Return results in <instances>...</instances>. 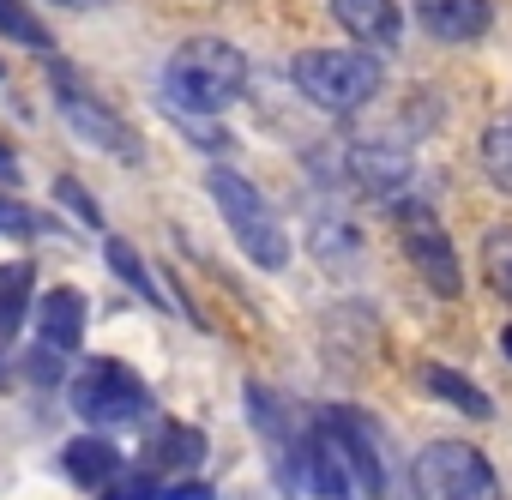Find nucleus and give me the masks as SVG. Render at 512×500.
<instances>
[{"label":"nucleus","mask_w":512,"mask_h":500,"mask_svg":"<svg viewBox=\"0 0 512 500\" xmlns=\"http://www.w3.org/2000/svg\"><path fill=\"white\" fill-rule=\"evenodd\" d=\"M500 350H506V356H512V326H506V332H500Z\"/></svg>","instance_id":"393cba45"},{"label":"nucleus","mask_w":512,"mask_h":500,"mask_svg":"<svg viewBox=\"0 0 512 500\" xmlns=\"http://www.w3.org/2000/svg\"><path fill=\"white\" fill-rule=\"evenodd\" d=\"M61 7H91V0H61Z\"/></svg>","instance_id":"a878e982"},{"label":"nucleus","mask_w":512,"mask_h":500,"mask_svg":"<svg viewBox=\"0 0 512 500\" xmlns=\"http://www.w3.org/2000/svg\"><path fill=\"white\" fill-rule=\"evenodd\" d=\"M199 458H205V440H199V434H193V428H169V434H163V446H157V458H151V464H157V470H193V464H199Z\"/></svg>","instance_id":"aec40b11"},{"label":"nucleus","mask_w":512,"mask_h":500,"mask_svg":"<svg viewBox=\"0 0 512 500\" xmlns=\"http://www.w3.org/2000/svg\"><path fill=\"white\" fill-rule=\"evenodd\" d=\"M332 19L362 43V49H398V37H404V13L392 7V0H332Z\"/></svg>","instance_id":"9b49d317"},{"label":"nucleus","mask_w":512,"mask_h":500,"mask_svg":"<svg viewBox=\"0 0 512 500\" xmlns=\"http://www.w3.org/2000/svg\"><path fill=\"white\" fill-rule=\"evenodd\" d=\"M55 193H61V199H67V205H73V211H79V217H85V223H91V229H103V211H97V205H91V193H85V187H79V181H61V187H55Z\"/></svg>","instance_id":"4be33fe9"},{"label":"nucleus","mask_w":512,"mask_h":500,"mask_svg":"<svg viewBox=\"0 0 512 500\" xmlns=\"http://www.w3.org/2000/svg\"><path fill=\"white\" fill-rule=\"evenodd\" d=\"M422 386H428L434 398H446V404H452L458 416H470V422H488V416H494L488 392H482V386H470L458 368H440V362H428V368H422Z\"/></svg>","instance_id":"2eb2a0df"},{"label":"nucleus","mask_w":512,"mask_h":500,"mask_svg":"<svg viewBox=\"0 0 512 500\" xmlns=\"http://www.w3.org/2000/svg\"><path fill=\"white\" fill-rule=\"evenodd\" d=\"M416 500H500L494 464L470 440H428L410 464Z\"/></svg>","instance_id":"20e7f679"},{"label":"nucleus","mask_w":512,"mask_h":500,"mask_svg":"<svg viewBox=\"0 0 512 500\" xmlns=\"http://www.w3.org/2000/svg\"><path fill=\"white\" fill-rule=\"evenodd\" d=\"M49 85H55V103H61V115L73 121V133L85 139V145H97V151H109V157H121V163H139L145 151H139V139L127 133V121L109 109V103H97L85 85H79V73L73 67H49Z\"/></svg>","instance_id":"0eeeda50"},{"label":"nucleus","mask_w":512,"mask_h":500,"mask_svg":"<svg viewBox=\"0 0 512 500\" xmlns=\"http://www.w3.org/2000/svg\"><path fill=\"white\" fill-rule=\"evenodd\" d=\"M103 500H151V488H145V482H115Z\"/></svg>","instance_id":"5701e85b"},{"label":"nucleus","mask_w":512,"mask_h":500,"mask_svg":"<svg viewBox=\"0 0 512 500\" xmlns=\"http://www.w3.org/2000/svg\"><path fill=\"white\" fill-rule=\"evenodd\" d=\"M482 272H488V290L512 308V223L482 235Z\"/></svg>","instance_id":"a211bd4d"},{"label":"nucleus","mask_w":512,"mask_h":500,"mask_svg":"<svg viewBox=\"0 0 512 500\" xmlns=\"http://www.w3.org/2000/svg\"><path fill=\"white\" fill-rule=\"evenodd\" d=\"M416 7V25L434 37V43H476L488 25H494V7L488 0H410Z\"/></svg>","instance_id":"1a4fd4ad"},{"label":"nucleus","mask_w":512,"mask_h":500,"mask_svg":"<svg viewBox=\"0 0 512 500\" xmlns=\"http://www.w3.org/2000/svg\"><path fill=\"white\" fill-rule=\"evenodd\" d=\"M0 169H7V175H13V151H7V145H0Z\"/></svg>","instance_id":"b1692460"},{"label":"nucleus","mask_w":512,"mask_h":500,"mask_svg":"<svg viewBox=\"0 0 512 500\" xmlns=\"http://www.w3.org/2000/svg\"><path fill=\"white\" fill-rule=\"evenodd\" d=\"M145 410H151V392H145V380L127 362L97 356V362L79 368V380H73V416H85L91 428H127Z\"/></svg>","instance_id":"39448f33"},{"label":"nucleus","mask_w":512,"mask_h":500,"mask_svg":"<svg viewBox=\"0 0 512 500\" xmlns=\"http://www.w3.org/2000/svg\"><path fill=\"white\" fill-rule=\"evenodd\" d=\"M302 482H308L320 500H356V482H350V470H344V458H338L332 428H314V434H308V446H302Z\"/></svg>","instance_id":"f8f14e48"},{"label":"nucleus","mask_w":512,"mask_h":500,"mask_svg":"<svg viewBox=\"0 0 512 500\" xmlns=\"http://www.w3.org/2000/svg\"><path fill=\"white\" fill-rule=\"evenodd\" d=\"M37 326H43L49 350H79V338H85V296L79 290H49L43 308H37Z\"/></svg>","instance_id":"ddd939ff"},{"label":"nucleus","mask_w":512,"mask_h":500,"mask_svg":"<svg viewBox=\"0 0 512 500\" xmlns=\"http://www.w3.org/2000/svg\"><path fill=\"white\" fill-rule=\"evenodd\" d=\"M31 296H37V272H31L25 260L0 266V344H7V338L25 326V314H31Z\"/></svg>","instance_id":"dca6fc26"},{"label":"nucleus","mask_w":512,"mask_h":500,"mask_svg":"<svg viewBox=\"0 0 512 500\" xmlns=\"http://www.w3.org/2000/svg\"><path fill=\"white\" fill-rule=\"evenodd\" d=\"M482 175L494 193L512 199V115H500L488 133H482Z\"/></svg>","instance_id":"f3484780"},{"label":"nucleus","mask_w":512,"mask_h":500,"mask_svg":"<svg viewBox=\"0 0 512 500\" xmlns=\"http://www.w3.org/2000/svg\"><path fill=\"white\" fill-rule=\"evenodd\" d=\"M0 37H13L25 49H49V31L37 25V13L25 7V0H0Z\"/></svg>","instance_id":"6ab92c4d"},{"label":"nucleus","mask_w":512,"mask_h":500,"mask_svg":"<svg viewBox=\"0 0 512 500\" xmlns=\"http://www.w3.org/2000/svg\"><path fill=\"white\" fill-rule=\"evenodd\" d=\"M109 266H115V272H121V278H127V284L145 296V302H163V296H157V278L145 272V260L133 254V247H127L121 235H109Z\"/></svg>","instance_id":"412c9836"},{"label":"nucleus","mask_w":512,"mask_h":500,"mask_svg":"<svg viewBox=\"0 0 512 500\" xmlns=\"http://www.w3.org/2000/svg\"><path fill=\"white\" fill-rule=\"evenodd\" d=\"M61 464H67V476L79 482V488H109L115 476H121V452L103 440V434H85V440H67V452H61Z\"/></svg>","instance_id":"4468645a"},{"label":"nucleus","mask_w":512,"mask_h":500,"mask_svg":"<svg viewBox=\"0 0 512 500\" xmlns=\"http://www.w3.org/2000/svg\"><path fill=\"white\" fill-rule=\"evenodd\" d=\"M380 55L374 49H302L296 61H290V79H296V91L314 103V109H326V115H356L374 91H380Z\"/></svg>","instance_id":"f03ea898"},{"label":"nucleus","mask_w":512,"mask_h":500,"mask_svg":"<svg viewBox=\"0 0 512 500\" xmlns=\"http://www.w3.org/2000/svg\"><path fill=\"white\" fill-rule=\"evenodd\" d=\"M332 440H338V458L356 482V500H386V458H380V434L362 410H332Z\"/></svg>","instance_id":"6e6552de"},{"label":"nucleus","mask_w":512,"mask_h":500,"mask_svg":"<svg viewBox=\"0 0 512 500\" xmlns=\"http://www.w3.org/2000/svg\"><path fill=\"white\" fill-rule=\"evenodd\" d=\"M163 91L181 115H223L241 91H247V61L235 43L223 37H193L169 55V73H163Z\"/></svg>","instance_id":"f257e3e1"},{"label":"nucleus","mask_w":512,"mask_h":500,"mask_svg":"<svg viewBox=\"0 0 512 500\" xmlns=\"http://www.w3.org/2000/svg\"><path fill=\"white\" fill-rule=\"evenodd\" d=\"M211 199H217L229 235L241 241V254L253 266H266V272H284L290 266V229L278 223V211L266 205V193L253 187L241 169H211Z\"/></svg>","instance_id":"7ed1b4c3"},{"label":"nucleus","mask_w":512,"mask_h":500,"mask_svg":"<svg viewBox=\"0 0 512 500\" xmlns=\"http://www.w3.org/2000/svg\"><path fill=\"white\" fill-rule=\"evenodd\" d=\"M350 169H356V181H362L374 199H386V205L410 199V187H416V163H410L398 145H362V151H350Z\"/></svg>","instance_id":"9d476101"},{"label":"nucleus","mask_w":512,"mask_h":500,"mask_svg":"<svg viewBox=\"0 0 512 500\" xmlns=\"http://www.w3.org/2000/svg\"><path fill=\"white\" fill-rule=\"evenodd\" d=\"M392 217H398V247H404V260L416 266V278H422L434 296L452 302V296L464 290V272H458V247H452L446 223H440L422 199H398Z\"/></svg>","instance_id":"423d86ee"}]
</instances>
